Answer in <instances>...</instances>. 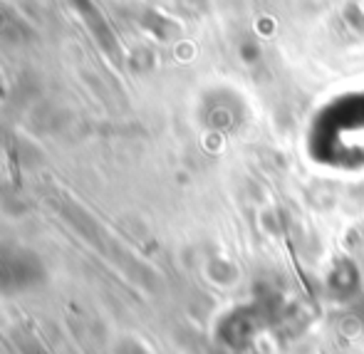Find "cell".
I'll return each instance as SVG.
<instances>
[{
    "label": "cell",
    "instance_id": "1",
    "mask_svg": "<svg viewBox=\"0 0 364 354\" xmlns=\"http://www.w3.org/2000/svg\"><path fill=\"white\" fill-rule=\"evenodd\" d=\"M48 283V265L35 250L0 243V297L23 295Z\"/></svg>",
    "mask_w": 364,
    "mask_h": 354
},
{
    "label": "cell",
    "instance_id": "2",
    "mask_svg": "<svg viewBox=\"0 0 364 354\" xmlns=\"http://www.w3.org/2000/svg\"><path fill=\"white\" fill-rule=\"evenodd\" d=\"M70 5H73V8L77 10V15L85 20V25L90 28V33H92V38L97 40V45H100L109 58H119V45H117V38L112 35L109 23L105 20L102 10L95 5V0H70Z\"/></svg>",
    "mask_w": 364,
    "mask_h": 354
},
{
    "label": "cell",
    "instance_id": "3",
    "mask_svg": "<svg viewBox=\"0 0 364 354\" xmlns=\"http://www.w3.org/2000/svg\"><path fill=\"white\" fill-rule=\"evenodd\" d=\"M28 38H30V30L25 28L23 20L18 15L0 8V40H5V43H23Z\"/></svg>",
    "mask_w": 364,
    "mask_h": 354
},
{
    "label": "cell",
    "instance_id": "4",
    "mask_svg": "<svg viewBox=\"0 0 364 354\" xmlns=\"http://www.w3.org/2000/svg\"><path fill=\"white\" fill-rule=\"evenodd\" d=\"M114 354H144V350L139 347V342L132 340V337H124L114 345Z\"/></svg>",
    "mask_w": 364,
    "mask_h": 354
},
{
    "label": "cell",
    "instance_id": "5",
    "mask_svg": "<svg viewBox=\"0 0 364 354\" xmlns=\"http://www.w3.org/2000/svg\"><path fill=\"white\" fill-rule=\"evenodd\" d=\"M5 92H8V87H5V77H3V72H0V100L5 97Z\"/></svg>",
    "mask_w": 364,
    "mask_h": 354
}]
</instances>
